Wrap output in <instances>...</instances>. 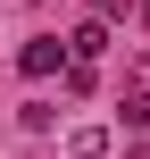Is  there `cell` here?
<instances>
[{
	"label": "cell",
	"instance_id": "6da1fadb",
	"mask_svg": "<svg viewBox=\"0 0 150 159\" xmlns=\"http://www.w3.org/2000/svg\"><path fill=\"white\" fill-rule=\"evenodd\" d=\"M17 67H25V75H58V67H67V42H50V34H42V42H25V50H17Z\"/></svg>",
	"mask_w": 150,
	"mask_h": 159
},
{
	"label": "cell",
	"instance_id": "7a4b0ae2",
	"mask_svg": "<svg viewBox=\"0 0 150 159\" xmlns=\"http://www.w3.org/2000/svg\"><path fill=\"white\" fill-rule=\"evenodd\" d=\"M100 50H109V25H75V34H67V59H84V67H92Z\"/></svg>",
	"mask_w": 150,
	"mask_h": 159
},
{
	"label": "cell",
	"instance_id": "3957f363",
	"mask_svg": "<svg viewBox=\"0 0 150 159\" xmlns=\"http://www.w3.org/2000/svg\"><path fill=\"white\" fill-rule=\"evenodd\" d=\"M142 101H150V50L125 67V117H142Z\"/></svg>",
	"mask_w": 150,
	"mask_h": 159
},
{
	"label": "cell",
	"instance_id": "277c9868",
	"mask_svg": "<svg viewBox=\"0 0 150 159\" xmlns=\"http://www.w3.org/2000/svg\"><path fill=\"white\" fill-rule=\"evenodd\" d=\"M67 159H109V134H92V126H84V134H67Z\"/></svg>",
	"mask_w": 150,
	"mask_h": 159
}]
</instances>
